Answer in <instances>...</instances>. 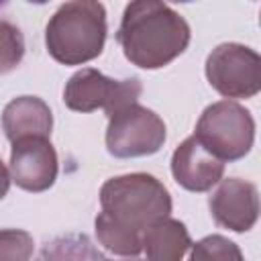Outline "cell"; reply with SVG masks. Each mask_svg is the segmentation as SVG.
I'll use <instances>...</instances> for the list:
<instances>
[{
    "label": "cell",
    "mask_w": 261,
    "mask_h": 261,
    "mask_svg": "<svg viewBox=\"0 0 261 261\" xmlns=\"http://www.w3.org/2000/svg\"><path fill=\"white\" fill-rule=\"evenodd\" d=\"M106 116V149L118 159L153 155L165 143V122L139 102L120 106Z\"/></svg>",
    "instance_id": "obj_5"
},
{
    "label": "cell",
    "mask_w": 261,
    "mask_h": 261,
    "mask_svg": "<svg viewBox=\"0 0 261 261\" xmlns=\"http://www.w3.org/2000/svg\"><path fill=\"white\" fill-rule=\"evenodd\" d=\"M210 212L218 226L247 232L259 216V194L251 181L228 177L216 184L210 196Z\"/></svg>",
    "instance_id": "obj_9"
},
{
    "label": "cell",
    "mask_w": 261,
    "mask_h": 261,
    "mask_svg": "<svg viewBox=\"0 0 261 261\" xmlns=\"http://www.w3.org/2000/svg\"><path fill=\"white\" fill-rule=\"evenodd\" d=\"M143 88L137 77L112 80L94 67H84L75 71L63 90V102L75 112H94L104 108L106 114L112 110L137 102Z\"/></svg>",
    "instance_id": "obj_7"
},
{
    "label": "cell",
    "mask_w": 261,
    "mask_h": 261,
    "mask_svg": "<svg viewBox=\"0 0 261 261\" xmlns=\"http://www.w3.org/2000/svg\"><path fill=\"white\" fill-rule=\"evenodd\" d=\"M190 261H245L241 249L220 234H210L198 241L192 249Z\"/></svg>",
    "instance_id": "obj_13"
},
{
    "label": "cell",
    "mask_w": 261,
    "mask_h": 261,
    "mask_svg": "<svg viewBox=\"0 0 261 261\" xmlns=\"http://www.w3.org/2000/svg\"><path fill=\"white\" fill-rule=\"evenodd\" d=\"M8 188H10V171L6 169V165L0 159V200L6 196Z\"/></svg>",
    "instance_id": "obj_16"
},
{
    "label": "cell",
    "mask_w": 261,
    "mask_h": 261,
    "mask_svg": "<svg viewBox=\"0 0 261 261\" xmlns=\"http://www.w3.org/2000/svg\"><path fill=\"white\" fill-rule=\"evenodd\" d=\"M24 55V39L18 27L0 18V73L14 69Z\"/></svg>",
    "instance_id": "obj_14"
},
{
    "label": "cell",
    "mask_w": 261,
    "mask_h": 261,
    "mask_svg": "<svg viewBox=\"0 0 261 261\" xmlns=\"http://www.w3.org/2000/svg\"><path fill=\"white\" fill-rule=\"evenodd\" d=\"M35 243L27 230H0V261H29Z\"/></svg>",
    "instance_id": "obj_15"
},
{
    "label": "cell",
    "mask_w": 261,
    "mask_h": 261,
    "mask_svg": "<svg viewBox=\"0 0 261 261\" xmlns=\"http://www.w3.org/2000/svg\"><path fill=\"white\" fill-rule=\"evenodd\" d=\"M10 179L27 192H45L57 177V153L49 137H24L10 149Z\"/></svg>",
    "instance_id": "obj_8"
},
{
    "label": "cell",
    "mask_w": 261,
    "mask_h": 261,
    "mask_svg": "<svg viewBox=\"0 0 261 261\" xmlns=\"http://www.w3.org/2000/svg\"><path fill=\"white\" fill-rule=\"evenodd\" d=\"M190 247L192 241L186 226L169 216L151 224L143 234V251L149 261H184Z\"/></svg>",
    "instance_id": "obj_12"
},
{
    "label": "cell",
    "mask_w": 261,
    "mask_h": 261,
    "mask_svg": "<svg viewBox=\"0 0 261 261\" xmlns=\"http://www.w3.org/2000/svg\"><path fill=\"white\" fill-rule=\"evenodd\" d=\"M51 126V108L37 96H18L2 110V128L10 143L24 137H49Z\"/></svg>",
    "instance_id": "obj_11"
},
{
    "label": "cell",
    "mask_w": 261,
    "mask_h": 261,
    "mask_svg": "<svg viewBox=\"0 0 261 261\" xmlns=\"http://www.w3.org/2000/svg\"><path fill=\"white\" fill-rule=\"evenodd\" d=\"M106 41V10L100 2L75 0L61 4L45 29L49 55L63 65L96 59Z\"/></svg>",
    "instance_id": "obj_3"
},
{
    "label": "cell",
    "mask_w": 261,
    "mask_h": 261,
    "mask_svg": "<svg viewBox=\"0 0 261 261\" xmlns=\"http://www.w3.org/2000/svg\"><path fill=\"white\" fill-rule=\"evenodd\" d=\"M116 41L124 57L143 69H159L179 57L190 43L186 18L155 0L126 4Z\"/></svg>",
    "instance_id": "obj_2"
},
{
    "label": "cell",
    "mask_w": 261,
    "mask_h": 261,
    "mask_svg": "<svg viewBox=\"0 0 261 261\" xmlns=\"http://www.w3.org/2000/svg\"><path fill=\"white\" fill-rule=\"evenodd\" d=\"M194 137L222 163L237 161L253 147L255 120L245 106L232 100H220L202 112Z\"/></svg>",
    "instance_id": "obj_4"
},
{
    "label": "cell",
    "mask_w": 261,
    "mask_h": 261,
    "mask_svg": "<svg viewBox=\"0 0 261 261\" xmlns=\"http://www.w3.org/2000/svg\"><path fill=\"white\" fill-rule=\"evenodd\" d=\"M208 84L224 98H251L261 90V59L239 43H222L206 59Z\"/></svg>",
    "instance_id": "obj_6"
},
{
    "label": "cell",
    "mask_w": 261,
    "mask_h": 261,
    "mask_svg": "<svg viewBox=\"0 0 261 261\" xmlns=\"http://www.w3.org/2000/svg\"><path fill=\"white\" fill-rule=\"evenodd\" d=\"M102 212L96 216V237L114 255H139L145 230L171 212L165 186L149 173L110 177L100 190Z\"/></svg>",
    "instance_id": "obj_1"
},
{
    "label": "cell",
    "mask_w": 261,
    "mask_h": 261,
    "mask_svg": "<svg viewBox=\"0 0 261 261\" xmlns=\"http://www.w3.org/2000/svg\"><path fill=\"white\" fill-rule=\"evenodd\" d=\"M224 163L192 135L171 155L173 179L190 192H208L222 179Z\"/></svg>",
    "instance_id": "obj_10"
}]
</instances>
